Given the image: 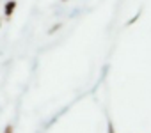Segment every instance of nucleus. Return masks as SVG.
Wrapping results in <instances>:
<instances>
[{"label":"nucleus","mask_w":151,"mask_h":133,"mask_svg":"<svg viewBox=\"0 0 151 133\" xmlns=\"http://www.w3.org/2000/svg\"><path fill=\"white\" fill-rule=\"evenodd\" d=\"M14 9H16V2H14V0H9V2L6 4V7H4V13H6V16H11Z\"/></svg>","instance_id":"1"},{"label":"nucleus","mask_w":151,"mask_h":133,"mask_svg":"<svg viewBox=\"0 0 151 133\" xmlns=\"http://www.w3.org/2000/svg\"><path fill=\"white\" fill-rule=\"evenodd\" d=\"M6 133H13V126H7L6 128Z\"/></svg>","instance_id":"2"}]
</instances>
